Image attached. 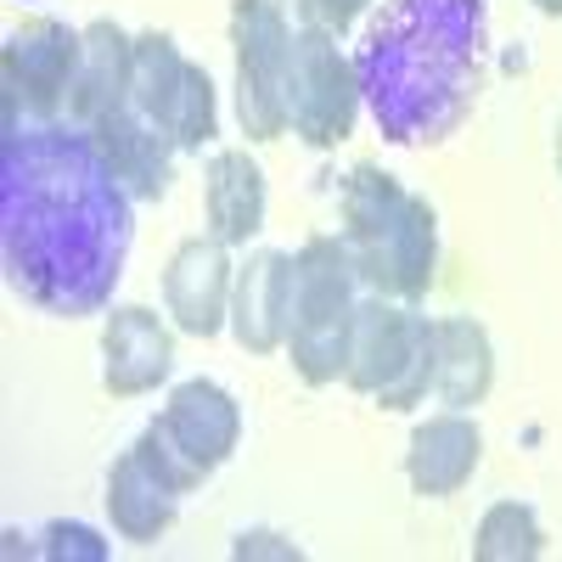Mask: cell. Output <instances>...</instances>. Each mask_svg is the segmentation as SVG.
Returning a JSON list of instances; mask_svg holds the SVG:
<instances>
[{
    "label": "cell",
    "mask_w": 562,
    "mask_h": 562,
    "mask_svg": "<svg viewBox=\"0 0 562 562\" xmlns=\"http://www.w3.org/2000/svg\"><path fill=\"white\" fill-rule=\"evenodd\" d=\"M479 456H484L479 422L461 416V411H445V416H428L411 434L405 473H411L416 495H456L467 479L479 473Z\"/></svg>",
    "instance_id": "cell-16"
},
{
    "label": "cell",
    "mask_w": 562,
    "mask_h": 562,
    "mask_svg": "<svg viewBox=\"0 0 562 562\" xmlns=\"http://www.w3.org/2000/svg\"><path fill=\"white\" fill-rule=\"evenodd\" d=\"M135 243V198L90 130H12L0 153V254L7 281L45 315L108 310Z\"/></svg>",
    "instance_id": "cell-1"
},
{
    "label": "cell",
    "mask_w": 562,
    "mask_h": 562,
    "mask_svg": "<svg viewBox=\"0 0 562 562\" xmlns=\"http://www.w3.org/2000/svg\"><path fill=\"white\" fill-rule=\"evenodd\" d=\"M130 90H135V40L113 18H97L85 29V63H79V85H74L68 119L79 130H90L97 119L130 108Z\"/></svg>",
    "instance_id": "cell-15"
},
{
    "label": "cell",
    "mask_w": 562,
    "mask_h": 562,
    "mask_svg": "<svg viewBox=\"0 0 562 562\" xmlns=\"http://www.w3.org/2000/svg\"><path fill=\"white\" fill-rule=\"evenodd\" d=\"M164 428L180 439V450L192 456L203 473H214V467L231 461V450H237V439H243V411L220 383L198 378V383H180L169 394Z\"/></svg>",
    "instance_id": "cell-14"
},
{
    "label": "cell",
    "mask_w": 562,
    "mask_h": 562,
    "mask_svg": "<svg viewBox=\"0 0 562 562\" xmlns=\"http://www.w3.org/2000/svg\"><path fill=\"white\" fill-rule=\"evenodd\" d=\"M203 214H209V237H220L225 248H243L254 231L265 225V169L243 153L225 147L209 158L203 175Z\"/></svg>",
    "instance_id": "cell-17"
},
{
    "label": "cell",
    "mask_w": 562,
    "mask_h": 562,
    "mask_svg": "<svg viewBox=\"0 0 562 562\" xmlns=\"http://www.w3.org/2000/svg\"><path fill=\"white\" fill-rule=\"evenodd\" d=\"M231 557H237V562H248V557H276V562H299L304 551H299L293 540L270 535V529H248V535H237V546H231Z\"/></svg>",
    "instance_id": "cell-24"
},
{
    "label": "cell",
    "mask_w": 562,
    "mask_h": 562,
    "mask_svg": "<svg viewBox=\"0 0 562 562\" xmlns=\"http://www.w3.org/2000/svg\"><path fill=\"white\" fill-rule=\"evenodd\" d=\"M45 546H34V557H85V562H102L108 546L97 540V529H85V524H45L40 529Z\"/></svg>",
    "instance_id": "cell-22"
},
{
    "label": "cell",
    "mask_w": 562,
    "mask_h": 562,
    "mask_svg": "<svg viewBox=\"0 0 562 562\" xmlns=\"http://www.w3.org/2000/svg\"><path fill=\"white\" fill-rule=\"evenodd\" d=\"M344 383L371 394L383 411L422 405V394L434 389V321L383 293L360 299Z\"/></svg>",
    "instance_id": "cell-5"
},
{
    "label": "cell",
    "mask_w": 562,
    "mask_h": 562,
    "mask_svg": "<svg viewBox=\"0 0 562 562\" xmlns=\"http://www.w3.org/2000/svg\"><path fill=\"white\" fill-rule=\"evenodd\" d=\"M135 450H140V456H147V461H153V473H158V479H164V484H169L175 495H192V490H198V484L209 479V473H203V467H198L192 456H186V450H180V439H175V434L164 428V416H158V422H153V428H147V434H140V439H135Z\"/></svg>",
    "instance_id": "cell-21"
},
{
    "label": "cell",
    "mask_w": 562,
    "mask_h": 562,
    "mask_svg": "<svg viewBox=\"0 0 562 562\" xmlns=\"http://www.w3.org/2000/svg\"><path fill=\"white\" fill-rule=\"evenodd\" d=\"M535 7H540L546 18H562V0H535Z\"/></svg>",
    "instance_id": "cell-25"
},
{
    "label": "cell",
    "mask_w": 562,
    "mask_h": 562,
    "mask_svg": "<svg viewBox=\"0 0 562 562\" xmlns=\"http://www.w3.org/2000/svg\"><path fill=\"white\" fill-rule=\"evenodd\" d=\"M85 63V29H68L57 18H29L12 29L7 52H0V85H7V135L23 130L18 119L29 113L34 124H57L68 113L74 85Z\"/></svg>",
    "instance_id": "cell-8"
},
{
    "label": "cell",
    "mask_w": 562,
    "mask_h": 562,
    "mask_svg": "<svg viewBox=\"0 0 562 562\" xmlns=\"http://www.w3.org/2000/svg\"><path fill=\"white\" fill-rule=\"evenodd\" d=\"M540 551H546V529L524 501H495L473 535L479 562H535Z\"/></svg>",
    "instance_id": "cell-20"
},
{
    "label": "cell",
    "mask_w": 562,
    "mask_h": 562,
    "mask_svg": "<svg viewBox=\"0 0 562 562\" xmlns=\"http://www.w3.org/2000/svg\"><path fill=\"white\" fill-rule=\"evenodd\" d=\"M360 74L344 57L338 34L326 29H293L288 52V130L304 147H344L360 119Z\"/></svg>",
    "instance_id": "cell-6"
},
{
    "label": "cell",
    "mask_w": 562,
    "mask_h": 562,
    "mask_svg": "<svg viewBox=\"0 0 562 562\" xmlns=\"http://www.w3.org/2000/svg\"><path fill=\"white\" fill-rule=\"evenodd\" d=\"M360 270L344 237H310L293 254V321H288V355L310 389H326L349 371V333H355V299Z\"/></svg>",
    "instance_id": "cell-4"
},
{
    "label": "cell",
    "mask_w": 562,
    "mask_h": 562,
    "mask_svg": "<svg viewBox=\"0 0 562 562\" xmlns=\"http://www.w3.org/2000/svg\"><path fill=\"white\" fill-rule=\"evenodd\" d=\"M299 18L310 29H326V34H349L360 23V12L371 7V0H293Z\"/></svg>",
    "instance_id": "cell-23"
},
{
    "label": "cell",
    "mask_w": 562,
    "mask_h": 562,
    "mask_svg": "<svg viewBox=\"0 0 562 562\" xmlns=\"http://www.w3.org/2000/svg\"><path fill=\"white\" fill-rule=\"evenodd\" d=\"M495 383V349L490 333L467 315L434 321V389L445 394V405H479Z\"/></svg>",
    "instance_id": "cell-19"
},
{
    "label": "cell",
    "mask_w": 562,
    "mask_h": 562,
    "mask_svg": "<svg viewBox=\"0 0 562 562\" xmlns=\"http://www.w3.org/2000/svg\"><path fill=\"white\" fill-rule=\"evenodd\" d=\"M338 214H344L338 237L360 270V288L400 299V304H416L434 288L439 214L428 198H411L389 169L360 164L349 169L344 192H338Z\"/></svg>",
    "instance_id": "cell-3"
},
{
    "label": "cell",
    "mask_w": 562,
    "mask_h": 562,
    "mask_svg": "<svg viewBox=\"0 0 562 562\" xmlns=\"http://www.w3.org/2000/svg\"><path fill=\"white\" fill-rule=\"evenodd\" d=\"M288 321H293V259L259 248L231 288V333L248 355H276L288 344Z\"/></svg>",
    "instance_id": "cell-12"
},
{
    "label": "cell",
    "mask_w": 562,
    "mask_h": 562,
    "mask_svg": "<svg viewBox=\"0 0 562 562\" xmlns=\"http://www.w3.org/2000/svg\"><path fill=\"white\" fill-rule=\"evenodd\" d=\"M175 506L180 495L153 473V461L140 456L135 445L113 461V473H108V512H113V529L135 546H153L169 524H175Z\"/></svg>",
    "instance_id": "cell-18"
},
{
    "label": "cell",
    "mask_w": 562,
    "mask_h": 562,
    "mask_svg": "<svg viewBox=\"0 0 562 562\" xmlns=\"http://www.w3.org/2000/svg\"><path fill=\"white\" fill-rule=\"evenodd\" d=\"M231 52H237V119L248 140H276L288 130V0H237L231 7Z\"/></svg>",
    "instance_id": "cell-7"
},
{
    "label": "cell",
    "mask_w": 562,
    "mask_h": 562,
    "mask_svg": "<svg viewBox=\"0 0 562 562\" xmlns=\"http://www.w3.org/2000/svg\"><path fill=\"white\" fill-rule=\"evenodd\" d=\"M557 169H562V124H557Z\"/></svg>",
    "instance_id": "cell-26"
},
{
    "label": "cell",
    "mask_w": 562,
    "mask_h": 562,
    "mask_svg": "<svg viewBox=\"0 0 562 562\" xmlns=\"http://www.w3.org/2000/svg\"><path fill=\"white\" fill-rule=\"evenodd\" d=\"M90 140L102 147V158L113 164V175L124 180V192L135 203H158L169 192V180H175V140L153 124V119H140L135 108H119L108 119L90 124Z\"/></svg>",
    "instance_id": "cell-13"
},
{
    "label": "cell",
    "mask_w": 562,
    "mask_h": 562,
    "mask_svg": "<svg viewBox=\"0 0 562 562\" xmlns=\"http://www.w3.org/2000/svg\"><path fill=\"white\" fill-rule=\"evenodd\" d=\"M231 288H237V270H231L220 237L180 243L164 270V304L180 333H192V338H214L231 321Z\"/></svg>",
    "instance_id": "cell-10"
},
{
    "label": "cell",
    "mask_w": 562,
    "mask_h": 562,
    "mask_svg": "<svg viewBox=\"0 0 562 562\" xmlns=\"http://www.w3.org/2000/svg\"><path fill=\"white\" fill-rule=\"evenodd\" d=\"M175 366V338L169 326L140 310V304H124L108 315L102 326V383L113 400H135V394H153Z\"/></svg>",
    "instance_id": "cell-11"
},
{
    "label": "cell",
    "mask_w": 562,
    "mask_h": 562,
    "mask_svg": "<svg viewBox=\"0 0 562 562\" xmlns=\"http://www.w3.org/2000/svg\"><path fill=\"white\" fill-rule=\"evenodd\" d=\"M130 108L140 119H153L180 153H203L214 130H220V108H214V85L198 63L180 57V45L169 34H140L135 40V90Z\"/></svg>",
    "instance_id": "cell-9"
},
{
    "label": "cell",
    "mask_w": 562,
    "mask_h": 562,
    "mask_svg": "<svg viewBox=\"0 0 562 562\" xmlns=\"http://www.w3.org/2000/svg\"><path fill=\"white\" fill-rule=\"evenodd\" d=\"M484 0H383L355 57L360 97L394 147H434L456 135L484 97Z\"/></svg>",
    "instance_id": "cell-2"
}]
</instances>
